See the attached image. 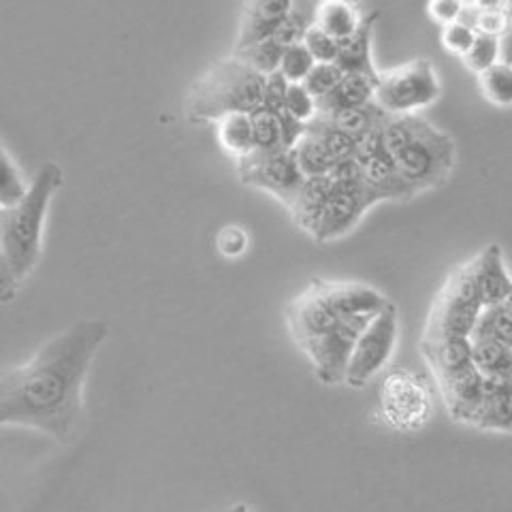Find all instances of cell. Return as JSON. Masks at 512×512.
<instances>
[{"label":"cell","instance_id":"cell-28","mask_svg":"<svg viewBox=\"0 0 512 512\" xmlns=\"http://www.w3.org/2000/svg\"><path fill=\"white\" fill-rule=\"evenodd\" d=\"M478 88L495 107H512V64L495 62L487 71L478 73Z\"/></svg>","mask_w":512,"mask_h":512},{"label":"cell","instance_id":"cell-13","mask_svg":"<svg viewBox=\"0 0 512 512\" xmlns=\"http://www.w3.org/2000/svg\"><path fill=\"white\" fill-rule=\"evenodd\" d=\"M293 0H244L242 18H239L235 50L276 35V30L286 20Z\"/></svg>","mask_w":512,"mask_h":512},{"label":"cell","instance_id":"cell-32","mask_svg":"<svg viewBox=\"0 0 512 512\" xmlns=\"http://www.w3.org/2000/svg\"><path fill=\"white\" fill-rule=\"evenodd\" d=\"M500 52H502V39L485 35V32H476V39L470 45V50L463 56V64L472 71V73H483L489 67H493L495 62H500Z\"/></svg>","mask_w":512,"mask_h":512},{"label":"cell","instance_id":"cell-22","mask_svg":"<svg viewBox=\"0 0 512 512\" xmlns=\"http://www.w3.org/2000/svg\"><path fill=\"white\" fill-rule=\"evenodd\" d=\"M363 20L365 15L355 0H320L316 9V26L338 41L355 35Z\"/></svg>","mask_w":512,"mask_h":512},{"label":"cell","instance_id":"cell-34","mask_svg":"<svg viewBox=\"0 0 512 512\" xmlns=\"http://www.w3.org/2000/svg\"><path fill=\"white\" fill-rule=\"evenodd\" d=\"M28 186L7 148H3V182H0V207H11L24 199Z\"/></svg>","mask_w":512,"mask_h":512},{"label":"cell","instance_id":"cell-45","mask_svg":"<svg viewBox=\"0 0 512 512\" xmlns=\"http://www.w3.org/2000/svg\"><path fill=\"white\" fill-rule=\"evenodd\" d=\"M355 3H357V0H355Z\"/></svg>","mask_w":512,"mask_h":512},{"label":"cell","instance_id":"cell-41","mask_svg":"<svg viewBox=\"0 0 512 512\" xmlns=\"http://www.w3.org/2000/svg\"><path fill=\"white\" fill-rule=\"evenodd\" d=\"M288 79L276 71L267 75L265 79V96H263V107H267L269 111H274V114H278V111L284 109V103H286V92H288Z\"/></svg>","mask_w":512,"mask_h":512},{"label":"cell","instance_id":"cell-12","mask_svg":"<svg viewBox=\"0 0 512 512\" xmlns=\"http://www.w3.org/2000/svg\"><path fill=\"white\" fill-rule=\"evenodd\" d=\"M312 286L340 316H355V314L374 316L389 303V299L384 297L378 288L363 282L314 280Z\"/></svg>","mask_w":512,"mask_h":512},{"label":"cell","instance_id":"cell-17","mask_svg":"<svg viewBox=\"0 0 512 512\" xmlns=\"http://www.w3.org/2000/svg\"><path fill=\"white\" fill-rule=\"evenodd\" d=\"M474 276L485 308L504 303L512 293V278L504 263V254L498 244H489L483 252L472 259Z\"/></svg>","mask_w":512,"mask_h":512},{"label":"cell","instance_id":"cell-6","mask_svg":"<svg viewBox=\"0 0 512 512\" xmlns=\"http://www.w3.org/2000/svg\"><path fill=\"white\" fill-rule=\"evenodd\" d=\"M442 94L434 62L414 58L391 71H380L376 79V105L389 116L416 114L434 105Z\"/></svg>","mask_w":512,"mask_h":512},{"label":"cell","instance_id":"cell-7","mask_svg":"<svg viewBox=\"0 0 512 512\" xmlns=\"http://www.w3.org/2000/svg\"><path fill=\"white\" fill-rule=\"evenodd\" d=\"M237 175L242 184L259 188L282 201L286 210H291L303 182H306V175H303L293 150L269 154L250 152L248 156L237 160Z\"/></svg>","mask_w":512,"mask_h":512},{"label":"cell","instance_id":"cell-8","mask_svg":"<svg viewBox=\"0 0 512 512\" xmlns=\"http://www.w3.org/2000/svg\"><path fill=\"white\" fill-rule=\"evenodd\" d=\"M397 323H399L397 308L395 303L389 301L387 306H384L378 314H374L370 323L365 325L346 370L344 382L348 387L352 389L365 387V384L389 363L395 350L397 333H399Z\"/></svg>","mask_w":512,"mask_h":512},{"label":"cell","instance_id":"cell-26","mask_svg":"<svg viewBox=\"0 0 512 512\" xmlns=\"http://www.w3.org/2000/svg\"><path fill=\"white\" fill-rule=\"evenodd\" d=\"M470 338L472 340H495V342L512 348V310H508L504 303L483 308Z\"/></svg>","mask_w":512,"mask_h":512},{"label":"cell","instance_id":"cell-36","mask_svg":"<svg viewBox=\"0 0 512 512\" xmlns=\"http://www.w3.org/2000/svg\"><path fill=\"white\" fill-rule=\"evenodd\" d=\"M284 109L295 120H299L303 124H310L318 116V101L314 99V96L310 94V90L303 86L301 82L288 84Z\"/></svg>","mask_w":512,"mask_h":512},{"label":"cell","instance_id":"cell-39","mask_svg":"<svg viewBox=\"0 0 512 512\" xmlns=\"http://www.w3.org/2000/svg\"><path fill=\"white\" fill-rule=\"evenodd\" d=\"M216 246L222 256H227V259H237V256H242L248 250V233L242 227L231 224V227H224L218 233Z\"/></svg>","mask_w":512,"mask_h":512},{"label":"cell","instance_id":"cell-30","mask_svg":"<svg viewBox=\"0 0 512 512\" xmlns=\"http://www.w3.org/2000/svg\"><path fill=\"white\" fill-rule=\"evenodd\" d=\"M284 47L274 35L267 37V39H261L256 41L248 47H244V50H235L233 56H237L242 62L250 64L252 69H256L263 75H271L280 71V62H282V54H284Z\"/></svg>","mask_w":512,"mask_h":512},{"label":"cell","instance_id":"cell-19","mask_svg":"<svg viewBox=\"0 0 512 512\" xmlns=\"http://www.w3.org/2000/svg\"><path fill=\"white\" fill-rule=\"evenodd\" d=\"M331 190H333L331 175H314V178H306L295 203L291 205V210H288L299 229H303L310 235L314 233L316 224L320 216H323L325 205L331 197Z\"/></svg>","mask_w":512,"mask_h":512},{"label":"cell","instance_id":"cell-23","mask_svg":"<svg viewBox=\"0 0 512 512\" xmlns=\"http://www.w3.org/2000/svg\"><path fill=\"white\" fill-rule=\"evenodd\" d=\"M318 116L325 118L327 122L335 124L338 128H342L344 133L352 135L359 141L365 133H370L372 128L382 124L384 118H387L389 114L387 111H382L374 101V103H367L361 107L340 109V111H331V114H318Z\"/></svg>","mask_w":512,"mask_h":512},{"label":"cell","instance_id":"cell-35","mask_svg":"<svg viewBox=\"0 0 512 512\" xmlns=\"http://www.w3.org/2000/svg\"><path fill=\"white\" fill-rule=\"evenodd\" d=\"M342 75L344 71L335 62H316L314 69L308 73V77L303 79L301 84L310 90V94L316 101H320L325 94H329L335 86H338Z\"/></svg>","mask_w":512,"mask_h":512},{"label":"cell","instance_id":"cell-10","mask_svg":"<svg viewBox=\"0 0 512 512\" xmlns=\"http://www.w3.org/2000/svg\"><path fill=\"white\" fill-rule=\"evenodd\" d=\"M374 316L370 314H355L340 318L335 327L325 335V340L316 346V350L308 357L314 365V372L320 382L325 384H340L346 378V370L352 352L359 342L365 325Z\"/></svg>","mask_w":512,"mask_h":512},{"label":"cell","instance_id":"cell-4","mask_svg":"<svg viewBox=\"0 0 512 512\" xmlns=\"http://www.w3.org/2000/svg\"><path fill=\"white\" fill-rule=\"evenodd\" d=\"M267 75L237 56L214 62L186 94L190 122H218L229 114H252L263 107Z\"/></svg>","mask_w":512,"mask_h":512},{"label":"cell","instance_id":"cell-18","mask_svg":"<svg viewBox=\"0 0 512 512\" xmlns=\"http://www.w3.org/2000/svg\"><path fill=\"white\" fill-rule=\"evenodd\" d=\"M474 427L512 431V382L498 376H485V397Z\"/></svg>","mask_w":512,"mask_h":512},{"label":"cell","instance_id":"cell-38","mask_svg":"<svg viewBox=\"0 0 512 512\" xmlns=\"http://www.w3.org/2000/svg\"><path fill=\"white\" fill-rule=\"evenodd\" d=\"M303 43H306L316 62H335L340 56V41L327 35V32L323 28H318L316 24L306 32Z\"/></svg>","mask_w":512,"mask_h":512},{"label":"cell","instance_id":"cell-31","mask_svg":"<svg viewBox=\"0 0 512 512\" xmlns=\"http://www.w3.org/2000/svg\"><path fill=\"white\" fill-rule=\"evenodd\" d=\"M472 361L483 376H502L512 361V348L495 340H472Z\"/></svg>","mask_w":512,"mask_h":512},{"label":"cell","instance_id":"cell-3","mask_svg":"<svg viewBox=\"0 0 512 512\" xmlns=\"http://www.w3.org/2000/svg\"><path fill=\"white\" fill-rule=\"evenodd\" d=\"M384 148L416 195L448 182L457 163L453 137L416 114L387 116L382 124Z\"/></svg>","mask_w":512,"mask_h":512},{"label":"cell","instance_id":"cell-43","mask_svg":"<svg viewBox=\"0 0 512 512\" xmlns=\"http://www.w3.org/2000/svg\"><path fill=\"white\" fill-rule=\"evenodd\" d=\"M478 11H508L510 0H468Z\"/></svg>","mask_w":512,"mask_h":512},{"label":"cell","instance_id":"cell-9","mask_svg":"<svg viewBox=\"0 0 512 512\" xmlns=\"http://www.w3.org/2000/svg\"><path fill=\"white\" fill-rule=\"evenodd\" d=\"M382 203L374 190L361 184H335L331 197L325 205V212L320 216L312 237L316 242H335L348 235L363 216L370 212V207Z\"/></svg>","mask_w":512,"mask_h":512},{"label":"cell","instance_id":"cell-14","mask_svg":"<svg viewBox=\"0 0 512 512\" xmlns=\"http://www.w3.org/2000/svg\"><path fill=\"white\" fill-rule=\"evenodd\" d=\"M448 414L459 423L474 425L485 397V376L472 363L466 370L440 384Z\"/></svg>","mask_w":512,"mask_h":512},{"label":"cell","instance_id":"cell-16","mask_svg":"<svg viewBox=\"0 0 512 512\" xmlns=\"http://www.w3.org/2000/svg\"><path fill=\"white\" fill-rule=\"evenodd\" d=\"M359 163L363 167V184L374 190L380 201H406L416 195L414 188L404 180V175L399 173L387 148L361 158Z\"/></svg>","mask_w":512,"mask_h":512},{"label":"cell","instance_id":"cell-2","mask_svg":"<svg viewBox=\"0 0 512 512\" xmlns=\"http://www.w3.org/2000/svg\"><path fill=\"white\" fill-rule=\"evenodd\" d=\"M62 184V169L45 163L30 180L22 201L0 207V299L9 303L35 271L43 252L45 216Z\"/></svg>","mask_w":512,"mask_h":512},{"label":"cell","instance_id":"cell-27","mask_svg":"<svg viewBox=\"0 0 512 512\" xmlns=\"http://www.w3.org/2000/svg\"><path fill=\"white\" fill-rule=\"evenodd\" d=\"M320 0H293L291 11H288L286 20L276 30V39L282 45L301 43L306 32L316 24V9Z\"/></svg>","mask_w":512,"mask_h":512},{"label":"cell","instance_id":"cell-42","mask_svg":"<svg viewBox=\"0 0 512 512\" xmlns=\"http://www.w3.org/2000/svg\"><path fill=\"white\" fill-rule=\"evenodd\" d=\"M512 20L508 11H478L476 20V32H485V35L504 37L510 30Z\"/></svg>","mask_w":512,"mask_h":512},{"label":"cell","instance_id":"cell-33","mask_svg":"<svg viewBox=\"0 0 512 512\" xmlns=\"http://www.w3.org/2000/svg\"><path fill=\"white\" fill-rule=\"evenodd\" d=\"M316 58L306 47V43H293L284 47L282 62H280V73L288 79L291 84L303 82L308 77V73L314 69Z\"/></svg>","mask_w":512,"mask_h":512},{"label":"cell","instance_id":"cell-21","mask_svg":"<svg viewBox=\"0 0 512 512\" xmlns=\"http://www.w3.org/2000/svg\"><path fill=\"white\" fill-rule=\"evenodd\" d=\"M376 24V15L370 13L365 15V20L361 28L355 32V35L340 41V56L335 60V64L344 71V73H363L378 79V69L372 58V30Z\"/></svg>","mask_w":512,"mask_h":512},{"label":"cell","instance_id":"cell-44","mask_svg":"<svg viewBox=\"0 0 512 512\" xmlns=\"http://www.w3.org/2000/svg\"><path fill=\"white\" fill-rule=\"evenodd\" d=\"M504 306H506L508 310H512V293H510V297L504 301Z\"/></svg>","mask_w":512,"mask_h":512},{"label":"cell","instance_id":"cell-5","mask_svg":"<svg viewBox=\"0 0 512 512\" xmlns=\"http://www.w3.org/2000/svg\"><path fill=\"white\" fill-rule=\"evenodd\" d=\"M483 308L485 303L478 291L472 261L455 267L440 288L438 297L431 303L423 340L453 338V335L470 338Z\"/></svg>","mask_w":512,"mask_h":512},{"label":"cell","instance_id":"cell-20","mask_svg":"<svg viewBox=\"0 0 512 512\" xmlns=\"http://www.w3.org/2000/svg\"><path fill=\"white\" fill-rule=\"evenodd\" d=\"M374 96L376 77L363 73H344L338 86L318 101V114H331V111L374 103Z\"/></svg>","mask_w":512,"mask_h":512},{"label":"cell","instance_id":"cell-40","mask_svg":"<svg viewBox=\"0 0 512 512\" xmlns=\"http://www.w3.org/2000/svg\"><path fill=\"white\" fill-rule=\"evenodd\" d=\"M468 0H429L427 15L440 26L461 20V13L466 9Z\"/></svg>","mask_w":512,"mask_h":512},{"label":"cell","instance_id":"cell-15","mask_svg":"<svg viewBox=\"0 0 512 512\" xmlns=\"http://www.w3.org/2000/svg\"><path fill=\"white\" fill-rule=\"evenodd\" d=\"M421 352L429 363L438 384L451 380L459 372L466 370L472 361L474 342L466 335H453V338H436V340H421Z\"/></svg>","mask_w":512,"mask_h":512},{"label":"cell","instance_id":"cell-24","mask_svg":"<svg viewBox=\"0 0 512 512\" xmlns=\"http://www.w3.org/2000/svg\"><path fill=\"white\" fill-rule=\"evenodd\" d=\"M293 152L306 178H314V175H329L335 163H338V160L331 156L329 148L325 146V141L320 139L314 131H310V128L295 143Z\"/></svg>","mask_w":512,"mask_h":512},{"label":"cell","instance_id":"cell-25","mask_svg":"<svg viewBox=\"0 0 512 512\" xmlns=\"http://www.w3.org/2000/svg\"><path fill=\"white\" fill-rule=\"evenodd\" d=\"M218 141L220 146L233 154L237 160L248 156L254 150L252 116L250 114H229L218 122Z\"/></svg>","mask_w":512,"mask_h":512},{"label":"cell","instance_id":"cell-1","mask_svg":"<svg viewBox=\"0 0 512 512\" xmlns=\"http://www.w3.org/2000/svg\"><path fill=\"white\" fill-rule=\"evenodd\" d=\"M109 327L79 320L47 340L35 357L0 376V425H20L67 442L84 414V387Z\"/></svg>","mask_w":512,"mask_h":512},{"label":"cell","instance_id":"cell-37","mask_svg":"<svg viewBox=\"0 0 512 512\" xmlns=\"http://www.w3.org/2000/svg\"><path fill=\"white\" fill-rule=\"evenodd\" d=\"M476 39V30L472 26H468L466 22H451L442 26V35H440V43L448 54L453 56H466V52L470 50V45Z\"/></svg>","mask_w":512,"mask_h":512},{"label":"cell","instance_id":"cell-11","mask_svg":"<svg viewBox=\"0 0 512 512\" xmlns=\"http://www.w3.org/2000/svg\"><path fill=\"white\" fill-rule=\"evenodd\" d=\"M340 316L320 293L310 284L306 291L297 295L286 308L288 333L293 335L295 344L310 357L316 346L325 340V335L335 327Z\"/></svg>","mask_w":512,"mask_h":512},{"label":"cell","instance_id":"cell-29","mask_svg":"<svg viewBox=\"0 0 512 512\" xmlns=\"http://www.w3.org/2000/svg\"><path fill=\"white\" fill-rule=\"evenodd\" d=\"M252 133H254V150L259 154L269 152H280L284 148V135H282V124L280 118L269 111L267 107H259L252 111Z\"/></svg>","mask_w":512,"mask_h":512}]
</instances>
